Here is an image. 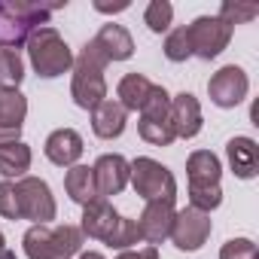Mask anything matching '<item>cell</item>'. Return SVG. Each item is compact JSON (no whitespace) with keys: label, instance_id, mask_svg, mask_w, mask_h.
<instances>
[{"label":"cell","instance_id":"6da1fadb","mask_svg":"<svg viewBox=\"0 0 259 259\" xmlns=\"http://www.w3.org/2000/svg\"><path fill=\"white\" fill-rule=\"evenodd\" d=\"M79 232H82V238H98V241H104L107 247H116V250H128L132 244L141 241L138 223L122 217L107 198H95L92 204L82 207Z\"/></svg>","mask_w":259,"mask_h":259},{"label":"cell","instance_id":"7a4b0ae2","mask_svg":"<svg viewBox=\"0 0 259 259\" xmlns=\"http://www.w3.org/2000/svg\"><path fill=\"white\" fill-rule=\"evenodd\" d=\"M64 4H31V0H7L0 4V46H25L28 37L49 25V16Z\"/></svg>","mask_w":259,"mask_h":259},{"label":"cell","instance_id":"3957f363","mask_svg":"<svg viewBox=\"0 0 259 259\" xmlns=\"http://www.w3.org/2000/svg\"><path fill=\"white\" fill-rule=\"evenodd\" d=\"M107 58L104 52L89 40L82 46V52L73 58V79H70V95H73V104L82 107V110H95L101 101H107V79H104V70H107Z\"/></svg>","mask_w":259,"mask_h":259},{"label":"cell","instance_id":"277c9868","mask_svg":"<svg viewBox=\"0 0 259 259\" xmlns=\"http://www.w3.org/2000/svg\"><path fill=\"white\" fill-rule=\"evenodd\" d=\"M186 174H189V207L195 210H217L223 204V189H220V177H223V165L210 150H195L186 159Z\"/></svg>","mask_w":259,"mask_h":259},{"label":"cell","instance_id":"5b68a950","mask_svg":"<svg viewBox=\"0 0 259 259\" xmlns=\"http://www.w3.org/2000/svg\"><path fill=\"white\" fill-rule=\"evenodd\" d=\"M28 58H31V67L37 70V76L43 79H55L61 73H67L73 67V52L70 46L64 43V37L52 28V25H43L37 28L31 37H28Z\"/></svg>","mask_w":259,"mask_h":259},{"label":"cell","instance_id":"8992f818","mask_svg":"<svg viewBox=\"0 0 259 259\" xmlns=\"http://www.w3.org/2000/svg\"><path fill=\"white\" fill-rule=\"evenodd\" d=\"M28 259H70L82 250V232L76 226H31L25 232Z\"/></svg>","mask_w":259,"mask_h":259},{"label":"cell","instance_id":"52a82bcc","mask_svg":"<svg viewBox=\"0 0 259 259\" xmlns=\"http://www.w3.org/2000/svg\"><path fill=\"white\" fill-rule=\"evenodd\" d=\"M128 168H132L128 180H132L135 192L144 201H177V180L162 162L141 156L135 162H128Z\"/></svg>","mask_w":259,"mask_h":259},{"label":"cell","instance_id":"ba28073f","mask_svg":"<svg viewBox=\"0 0 259 259\" xmlns=\"http://www.w3.org/2000/svg\"><path fill=\"white\" fill-rule=\"evenodd\" d=\"M138 132L153 147H171L177 141L174 138V128H171V95L165 92V85H156L153 95H150V101L141 107Z\"/></svg>","mask_w":259,"mask_h":259},{"label":"cell","instance_id":"9c48e42d","mask_svg":"<svg viewBox=\"0 0 259 259\" xmlns=\"http://www.w3.org/2000/svg\"><path fill=\"white\" fill-rule=\"evenodd\" d=\"M16 186V201H19V220H31L34 226H49L55 220V198L46 180L40 177H22L13 180Z\"/></svg>","mask_w":259,"mask_h":259},{"label":"cell","instance_id":"30bf717a","mask_svg":"<svg viewBox=\"0 0 259 259\" xmlns=\"http://www.w3.org/2000/svg\"><path fill=\"white\" fill-rule=\"evenodd\" d=\"M186 34H189L192 55H198L204 61L217 58L232 40V28L226 22H220L217 16H198L192 25H186Z\"/></svg>","mask_w":259,"mask_h":259},{"label":"cell","instance_id":"8fae6325","mask_svg":"<svg viewBox=\"0 0 259 259\" xmlns=\"http://www.w3.org/2000/svg\"><path fill=\"white\" fill-rule=\"evenodd\" d=\"M210 213L204 210H195V207H183L174 213V223H171V241L177 250H198L207 238H210Z\"/></svg>","mask_w":259,"mask_h":259},{"label":"cell","instance_id":"7c38bea8","mask_svg":"<svg viewBox=\"0 0 259 259\" xmlns=\"http://www.w3.org/2000/svg\"><path fill=\"white\" fill-rule=\"evenodd\" d=\"M247 89H250V79L244 73V67L238 64H226L220 67L210 79H207V95L217 107L229 110V107H238L244 98H247Z\"/></svg>","mask_w":259,"mask_h":259},{"label":"cell","instance_id":"4fadbf2b","mask_svg":"<svg viewBox=\"0 0 259 259\" xmlns=\"http://www.w3.org/2000/svg\"><path fill=\"white\" fill-rule=\"evenodd\" d=\"M174 201H147L138 223L141 241H147L150 247H159L168 235H171V223H174Z\"/></svg>","mask_w":259,"mask_h":259},{"label":"cell","instance_id":"5bb4252c","mask_svg":"<svg viewBox=\"0 0 259 259\" xmlns=\"http://www.w3.org/2000/svg\"><path fill=\"white\" fill-rule=\"evenodd\" d=\"M92 171H95V186H98V195H101V198L119 195V192L128 186V174H132L125 156H119V153H104V156L95 162Z\"/></svg>","mask_w":259,"mask_h":259},{"label":"cell","instance_id":"9a60e30c","mask_svg":"<svg viewBox=\"0 0 259 259\" xmlns=\"http://www.w3.org/2000/svg\"><path fill=\"white\" fill-rule=\"evenodd\" d=\"M201 122H204L201 119V104H198L195 95L180 92V95L171 98V128H174V138H183V141L195 138L201 132Z\"/></svg>","mask_w":259,"mask_h":259},{"label":"cell","instance_id":"2e32d148","mask_svg":"<svg viewBox=\"0 0 259 259\" xmlns=\"http://www.w3.org/2000/svg\"><path fill=\"white\" fill-rule=\"evenodd\" d=\"M28 98L22 92H0V144H13L22 135Z\"/></svg>","mask_w":259,"mask_h":259},{"label":"cell","instance_id":"e0dca14e","mask_svg":"<svg viewBox=\"0 0 259 259\" xmlns=\"http://www.w3.org/2000/svg\"><path fill=\"white\" fill-rule=\"evenodd\" d=\"M82 150H85L82 138H79V132H73V128H58V132H52L46 138V147H43L46 159L52 165H58V168H73L79 162Z\"/></svg>","mask_w":259,"mask_h":259},{"label":"cell","instance_id":"ac0fdd59","mask_svg":"<svg viewBox=\"0 0 259 259\" xmlns=\"http://www.w3.org/2000/svg\"><path fill=\"white\" fill-rule=\"evenodd\" d=\"M125 122H128V110L116 101V98H107L101 101L95 110H92V132L101 138V141H113L125 132Z\"/></svg>","mask_w":259,"mask_h":259},{"label":"cell","instance_id":"d6986e66","mask_svg":"<svg viewBox=\"0 0 259 259\" xmlns=\"http://www.w3.org/2000/svg\"><path fill=\"white\" fill-rule=\"evenodd\" d=\"M101 52H104V58L107 61H128L135 55V40H132V34H128L122 25H104L98 34H95V40H92Z\"/></svg>","mask_w":259,"mask_h":259},{"label":"cell","instance_id":"ffe728a7","mask_svg":"<svg viewBox=\"0 0 259 259\" xmlns=\"http://www.w3.org/2000/svg\"><path fill=\"white\" fill-rule=\"evenodd\" d=\"M226 156H229V165H232V174L235 177H241V180H253L256 177L259 150H256V141L253 138H232L226 144Z\"/></svg>","mask_w":259,"mask_h":259},{"label":"cell","instance_id":"44dd1931","mask_svg":"<svg viewBox=\"0 0 259 259\" xmlns=\"http://www.w3.org/2000/svg\"><path fill=\"white\" fill-rule=\"evenodd\" d=\"M153 89H156V82H150L144 73H125V76L119 79V85H116V101H119L125 110L141 113V107L150 101Z\"/></svg>","mask_w":259,"mask_h":259},{"label":"cell","instance_id":"7402d4cb","mask_svg":"<svg viewBox=\"0 0 259 259\" xmlns=\"http://www.w3.org/2000/svg\"><path fill=\"white\" fill-rule=\"evenodd\" d=\"M64 189H67V195H70V201H76V204H92L95 198H101L98 195V186H95V171L89 168V165H73L67 174H64Z\"/></svg>","mask_w":259,"mask_h":259},{"label":"cell","instance_id":"603a6c76","mask_svg":"<svg viewBox=\"0 0 259 259\" xmlns=\"http://www.w3.org/2000/svg\"><path fill=\"white\" fill-rule=\"evenodd\" d=\"M31 171V147L22 141L0 144V174L7 180H22Z\"/></svg>","mask_w":259,"mask_h":259},{"label":"cell","instance_id":"cb8c5ba5","mask_svg":"<svg viewBox=\"0 0 259 259\" xmlns=\"http://www.w3.org/2000/svg\"><path fill=\"white\" fill-rule=\"evenodd\" d=\"M22 79H25V61L19 49L0 46V92H19Z\"/></svg>","mask_w":259,"mask_h":259},{"label":"cell","instance_id":"d4e9b609","mask_svg":"<svg viewBox=\"0 0 259 259\" xmlns=\"http://www.w3.org/2000/svg\"><path fill=\"white\" fill-rule=\"evenodd\" d=\"M171 19H174V7L168 4V0H153V4L147 7V13H144V22H147V28L153 34L168 31L171 28Z\"/></svg>","mask_w":259,"mask_h":259},{"label":"cell","instance_id":"484cf974","mask_svg":"<svg viewBox=\"0 0 259 259\" xmlns=\"http://www.w3.org/2000/svg\"><path fill=\"white\" fill-rule=\"evenodd\" d=\"M259 16V7L256 4H232V0H226V4L220 7V22H226L229 28H235V25H244V22H250V19H256Z\"/></svg>","mask_w":259,"mask_h":259},{"label":"cell","instance_id":"4316f807","mask_svg":"<svg viewBox=\"0 0 259 259\" xmlns=\"http://www.w3.org/2000/svg\"><path fill=\"white\" fill-rule=\"evenodd\" d=\"M165 58L168 61H186V58H192V46H189L186 25L168 31V37H165Z\"/></svg>","mask_w":259,"mask_h":259},{"label":"cell","instance_id":"83f0119b","mask_svg":"<svg viewBox=\"0 0 259 259\" xmlns=\"http://www.w3.org/2000/svg\"><path fill=\"white\" fill-rule=\"evenodd\" d=\"M220 259H259V253H256V244L250 238H232L223 244Z\"/></svg>","mask_w":259,"mask_h":259},{"label":"cell","instance_id":"f1b7e54d","mask_svg":"<svg viewBox=\"0 0 259 259\" xmlns=\"http://www.w3.org/2000/svg\"><path fill=\"white\" fill-rule=\"evenodd\" d=\"M0 217H4V220H19V201H16L13 180L0 183Z\"/></svg>","mask_w":259,"mask_h":259},{"label":"cell","instance_id":"f546056e","mask_svg":"<svg viewBox=\"0 0 259 259\" xmlns=\"http://www.w3.org/2000/svg\"><path fill=\"white\" fill-rule=\"evenodd\" d=\"M116 259H159V247H144V250H122Z\"/></svg>","mask_w":259,"mask_h":259},{"label":"cell","instance_id":"4dcf8cb0","mask_svg":"<svg viewBox=\"0 0 259 259\" xmlns=\"http://www.w3.org/2000/svg\"><path fill=\"white\" fill-rule=\"evenodd\" d=\"M95 10L98 13H122V10H128V0H119V4H95Z\"/></svg>","mask_w":259,"mask_h":259},{"label":"cell","instance_id":"1f68e13d","mask_svg":"<svg viewBox=\"0 0 259 259\" xmlns=\"http://www.w3.org/2000/svg\"><path fill=\"white\" fill-rule=\"evenodd\" d=\"M79 259H104L101 253H95V250H89V253H79Z\"/></svg>","mask_w":259,"mask_h":259},{"label":"cell","instance_id":"d6a6232c","mask_svg":"<svg viewBox=\"0 0 259 259\" xmlns=\"http://www.w3.org/2000/svg\"><path fill=\"white\" fill-rule=\"evenodd\" d=\"M0 259H16V253L10 247H4V250H0Z\"/></svg>","mask_w":259,"mask_h":259},{"label":"cell","instance_id":"836d02e7","mask_svg":"<svg viewBox=\"0 0 259 259\" xmlns=\"http://www.w3.org/2000/svg\"><path fill=\"white\" fill-rule=\"evenodd\" d=\"M7 247V238H4V232H0V250H4Z\"/></svg>","mask_w":259,"mask_h":259}]
</instances>
